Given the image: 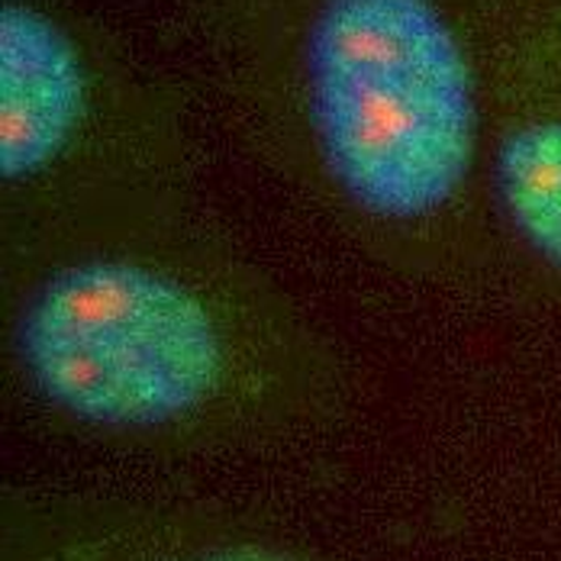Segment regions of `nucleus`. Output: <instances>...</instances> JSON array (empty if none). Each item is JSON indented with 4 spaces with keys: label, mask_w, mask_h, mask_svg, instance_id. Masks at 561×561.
<instances>
[{
    "label": "nucleus",
    "mask_w": 561,
    "mask_h": 561,
    "mask_svg": "<svg viewBox=\"0 0 561 561\" xmlns=\"http://www.w3.org/2000/svg\"><path fill=\"white\" fill-rule=\"evenodd\" d=\"M0 352L43 416L119 451L272 449L352 403L342 348L197 194L0 232Z\"/></svg>",
    "instance_id": "obj_1"
},
{
    "label": "nucleus",
    "mask_w": 561,
    "mask_h": 561,
    "mask_svg": "<svg viewBox=\"0 0 561 561\" xmlns=\"http://www.w3.org/2000/svg\"><path fill=\"white\" fill-rule=\"evenodd\" d=\"M0 561H323L226 510L101 491H10Z\"/></svg>",
    "instance_id": "obj_5"
},
{
    "label": "nucleus",
    "mask_w": 561,
    "mask_h": 561,
    "mask_svg": "<svg viewBox=\"0 0 561 561\" xmlns=\"http://www.w3.org/2000/svg\"><path fill=\"white\" fill-rule=\"evenodd\" d=\"M501 278L561 304V0H474Z\"/></svg>",
    "instance_id": "obj_4"
},
{
    "label": "nucleus",
    "mask_w": 561,
    "mask_h": 561,
    "mask_svg": "<svg viewBox=\"0 0 561 561\" xmlns=\"http://www.w3.org/2000/svg\"><path fill=\"white\" fill-rule=\"evenodd\" d=\"M255 159L391 278L481 297L488 111L474 0H171Z\"/></svg>",
    "instance_id": "obj_2"
},
{
    "label": "nucleus",
    "mask_w": 561,
    "mask_h": 561,
    "mask_svg": "<svg viewBox=\"0 0 561 561\" xmlns=\"http://www.w3.org/2000/svg\"><path fill=\"white\" fill-rule=\"evenodd\" d=\"M197 194L184 94L68 0H0V232Z\"/></svg>",
    "instance_id": "obj_3"
}]
</instances>
